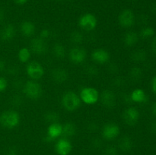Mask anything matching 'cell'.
I'll use <instances>...</instances> for the list:
<instances>
[{"mask_svg":"<svg viewBox=\"0 0 156 155\" xmlns=\"http://www.w3.org/2000/svg\"><path fill=\"white\" fill-rule=\"evenodd\" d=\"M24 93L29 98L37 100L42 95V88L36 81L30 80L26 82L24 84Z\"/></svg>","mask_w":156,"mask_h":155,"instance_id":"3957f363","label":"cell"},{"mask_svg":"<svg viewBox=\"0 0 156 155\" xmlns=\"http://www.w3.org/2000/svg\"><path fill=\"white\" fill-rule=\"evenodd\" d=\"M97 18L92 14H85V15H82L79 19V27L87 31L94 30L97 26Z\"/></svg>","mask_w":156,"mask_h":155,"instance_id":"8992f818","label":"cell"},{"mask_svg":"<svg viewBox=\"0 0 156 155\" xmlns=\"http://www.w3.org/2000/svg\"><path fill=\"white\" fill-rule=\"evenodd\" d=\"M131 100L133 102H136V103H144V102L146 101L147 100V97H146V93L144 92V91L142 89H140V88H137V89H135L132 93H131Z\"/></svg>","mask_w":156,"mask_h":155,"instance_id":"d6986e66","label":"cell"},{"mask_svg":"<svg viewBox=\"0 0 156 155\" xmlns=\"http://www.w3.org/2000/svg\"><path fill=\"white\" fill-rule=\"evenodd\" d=\"M119 24L125 28L131 27L135 23V15L130 9H125L119 15Z\"/></svg>","mask_w":156,"mask_h":155,"instance_id":"ba28073f","label":"cell"},{"mask_svg":"<svg viewBox=\"0 0 156 155\" xmlns=\"http://www.w3.org/2000/svg\"><path fill=\"white\" fill-rule=\"evenodd\" d=\"M130 75L131 78L133 79H140L142 76V70L140 69V68H137V67H135V68H132L130 71Z\"/></svg>","mask_w":156,"mask_h":155,"instance_id":"f1b7e54d","label":"cell"},{"mask_svg":"<svg viewBox=\"0 0 156 155\" xmlns=\"http://www.w3.org/2000/svg\"><path fill=\"white\" fill-rule=\"evenodd\" d=\"M55 149L59 155H69L73 150V144L67 138H60L56 142Z\"/></svg>","mask_w":156,"mask_h":155,"instance_id":"7c38bea8","label":"cell"},{"mask_svg":"<svg viewBox=\"0 0 156 155\" xmlns=\"http://www.w3.org/2000/svg\"><path fill=\"white\" fill-rule=\"evenodd\" d=\"M154 34H155V30L151 27H144L140 31V36L143 38V39H147V38L152 37Z\"/></svg>","mask_w":156,"mask_h":155,"instance_id":"484cf974","label":"cell"},{"mask_svg":"<svg viewBox=\"0 0 156 155\" xmlns=\"http://www.w3.org/2000/svg\"><path fill=\"white\" fill-rule=\"evenodd\" d=\"M120 127L116 123H107L102 129V136L105 139L111 141L120 135Z\"/></svg>","mask_w":156,"mask_h":155,"instance_id":"52a82bcc","label":"cell"},{"mask_svg":"<svg viewBox=\"0 0 156 155\" xmlns=\"http://www.w3.org/2000/svg\"><path fill=\"white\" fill-rule=\"evenodd\" d=\"M53 53L58 59H62L66 55V49L61 43H56L53 48Z\"/></svg>","mask_w":156,"mask_h":155,"instance_id":"603a6c76","label":"cell"},{"mask_svg":"<svg viewBox=\"0 0 156 155\" xmlns=\"http://www.w3.org/2000/svg\"><path fill=\"white\" fill-rule=\"evenodd\" d=\"M80 99L82 102L88 105H93L99 100V93L97 89L91 87L84 88L80 92Z\"/></svg>","mask_w":156,"mask_h":155,"instance_id":"277c9868","label":"cell"},{"mask_svg":"<svg viewBox=\"0 0 156 155\" xmlns=\"http://www.w3.org/2000/svg\"><path fill=\"white\" fill-rule=\"evenodd\" d=\"M152 91L156 94V76H155L152 80Z\"/></svg>","mask_w":156,"mask_h":155,"instance_id":"1f68e13d","label":"cell"},{"mask_svg":"<svg viewBox=\"0 0 156 155\" xmlns=\"http://www.w3.org/2000/svg\"><path fill=\"white\" fill-rule=\"evenodd\" d=\"M152 113H153V115H155V116H156V102L154 103L153 105H152Z\"/></svg>","mask_w":156,"mask_h":155,"instance_id":"74e56055","label":"cell"},{"mask_svg":"<svg viewBox=\"0 0 156 155\" xmlns=\"http://www.w3.org/2000/svg\"><path fill=\"white\" fill-rule=\"evenodd\" d=\"M59 1H64V0H59Z\"/></svg>","mask_w":156,"mask_h":155,"instance_id":"ab89813d","label":"cell"},{"mask_svg":"<svg viewBox=\"0 0 156 155\" xmlns=\"http://www.w3.org/2000/svg\"><path fill=\"white\" fill-rule=\"evenodd\" d=\"M69 56L71 62H73V63L81 64L86 59V50L81 47H75L70 50Z\"/></svg>","mask_w":156,"mask_h":155,"instance_id":"30bf717a","label":"cell"},{"mask_svg":"<svg viewBox=\"0 0 156 155\" xmlns=\"http://www.w3.org/2000/svg\"><path fill=\"white\" fill-rule=\"evenodd\" d=\"M27 74L32 80H38L44 74V68L41 63L36 61L29 62L26 68Z\"/></svg>","mask_w":156,"mask_h":155,"instance_id":"5b68a950","label":"cell"},{"mask_svg":"<svg viewBox=\"0 0 156 155\" xmlns=\"http://www.w3.org/2000/svg\"><path fill=\"white\" fill-rule=\"evenodd\" d=\"M40 35H41L40 37H41V39L46 40L49 39V38L50 37V36H51V33H50V31L48 30V29H43V30L41 31Z\"/></svg>","mask_w":156,"mask_h":155,"instance_id":"f546056e","label":"cell"},{"mask_svg":"<svg viewBox=\"0 0 156 155\" xmlns=\"http://www.w3.org/2000/svg\"><path fill=\"white\" fill-rule=\"evenodd\" d=\"M140 119V112L135 107H129L123 112V120L128 126H134Z\"/></svg>","mask_w":156,"mask_h":155,"instance_id":"8fae6325","label":"cell"},{"mask_svg":"<svg viewBox=\"0 0 156 155\" xmlns=\"http://www.w3.org/2000/svg\"><path fill=\"white\" fill-rule=\"evenodd\" d=\"M5 18V13L3 12L2 9H0V23H2L3 21Z\"/></svg>","mask_w":156,"mask_h":155,"instance_id":"e575fe53","label":"cell"},{"mask_svg":"<svg viewBox=\"0 0 156 155\" xmlns=\"http://www.w3.org/2000/svg\"><path fill=\"white\" fill-rule=\"evenodd\" d=\"M20 115L15 110H7L0 115V125L6 129H14L20 122Z\"/></svg>","mask_w":156,"mask_h":155,"instance_id":"6da1fadb","label":"cell"},{"mask_svg":"<svg viewBox=\"0 0 156 155\" xmlns=\"http://www.w3.org/2000/svg\"><path fill=\"white\" fill-rule=\"evenodd\" d=\"M119 144H120V147L122 150L126 151V150H129L132 147V141H131L130 138L129 137L125 136L122 138V139L119 142Z\"/></svg>","mask_w":156,"mask_h":155,"instance_id":"d4e9b609","label":"cell"},{"mask_svg":"<svg viewBox=\"0 0 156 155\" xmlns=\"http://www.w3.org/2000/svg\"><path fill=\"white\" fill-rule=\"evenodd\" d=\"M62 134V126L59 122L51 123L47 128V138L50 140L59 138Z\"/></svg>","mask_w":156,"mask_h":155,"instance_id":"9a60e30c","label":"cell"},{"mask_svg":"<svg viewBox=\"0 0 156 155\" xmlns=\"http://www.w3.org/2000/svg\"><path fill=\"white\" fill-rule=\"evenodd\" d=\"M18 56L21 62L24 63V62H28L30 58V50L27 47H23L18 52Z\"/></svg>","mask_w":156,"mask_h":155,"instance_id":"7402d4cb","label":"cell"},{"mask_svg":"<svg viewBox=\"0 0 156 155\" xmlns=\"http://www.w3.org/2000/svg\"><path fill=\"white\" fill-rule=\"evenodd\" d=\"M76 126L74 123L68 122L62 126V134L66 137H71L76 134Z\"/></svg>","mask_w":156,"mask_h":155,"instance_id":"44dd1931","label":"cell"},{"mask_svg":"<svg viewBox=\"0 0 156 155\" xmlns=\"http://www.w3.org/2000/svg\"><path fill=\"white\" fill-rule=\"evenodd\" d=\"M101 101L105 107L111 109L116 105L115 94L110 90H105L101 95Z\"/></svg>","mask_w":156,"mask_h":155,"instance_id":"5bb4252c","label":"cell"},{"mask_svg":"<svg viewBox=\"0 0 156 155\" xmlns=\"http://www.w3.org/2000/svg\"><path fill=\"white\" fill-rule=\"evenodd\" d=\"M70 40L74 43H81L83 41L84 36L82 33L79 31H73L70 35Z\"/></svg>","mask_w":156,"mask_h":155,"instance_id":"83f0119b","label":"cell"},{"mask_svg":"<svg viewBox=\"0 0 156 155\" xmlns=\"http://www.w3.org/2000/svg\"><path fill=\"white\" fill-rule=\"evenodd\" d=\"M91 59L98 64L107 63L110 60V53L104 49H97L91 53Z\"/></svg>","mask_w":156,"mask_h":155,"instance_id":"4fadbf2b","label":"cell"},{"mask_svg":"<svg viewBox=\"0 0 156 155\" xmlns=\"http://www.w3.org/2000/svg\"><path fill=\"white\" fill-rule=\"evenodd\" d=\"M15 35V28L12 24H7L0 30V39L3 41L12 40Z\"/></svg>","mask_w":156,"mask_h":155,"instance_id":"2e32d148","label":"cell"},{"mask_svg":"<svg viewBox=\"0 0 156 155\" xmlns=\"http://www.w3.org/2000/svg\"><path fill=\"white\" fill-rule=\"evenodd\" d=\"M151 129H152V131L153 132H156V122H154L151 125Z\"/></svg>","mask_w":156,"mask_h":155,"instance_id":"f35d334b","label":"cell"},{"mask_svg":"<svg viewBox=\"0 0 156 155\" xmlns=\"http://www.w3.org/2000/svg\"><path fill=\"white\" fill-rule=\"evenodd\" d=\"M139 35L134 31H129L125 34L123 42L127 46H133L138 43Z\"/></svg>","mask_w":156,"mask_h":155,"instance_id":"ffe728a7","label":"cell"},{"mask_svg":"<svg viewBox=\"0 0 156 155\" xmlns=\"http://www.w3.org/2000/svg\"><path fill=\"white\" fill-rule=\"evenodd\" d=\"M20 30L23 36L26 37H30L33 36L35 33V26L31 21H25L21 23L20 26Z\"/></svg>","mask_w":156,"mask_h":155,"instance_id":"e0dca14e","label":"cell"},{"mask_svg":"<svg viewBox=\"0 0 156 155\" xmlns=\"http://www.w3.org/2000/svg\"><path fill=\"white\" fill-rule=\"evenodd\" d=\"M44 118L47 122H50L51 123L57 122L58 120L59 119V115H58L57 112H53V111H50L47 112L44 115Z\"/></svg>","mask_w":156,"mask_h":155,"instance_id":"4316f807","label":"cell"},{"mask_svg":"<svg viewBox=\"0 0 156 155\" xmlns=\"http://www.w3.org/2000/svg\"><path fill=\"white\" fill-rule=\"evenodd\" d=\"M80 97L73 91L65 93L62 97V104L68 111H75L81 106Z\"/></svg>","mask_w":156,"mask_h":155,"instance_id":"7a4b0ae2","label":"cell"},{"mask_svg":"<svg viewBox=\"0 0 156 155\" xmlns=\"http://www.w3.org/2000/svg\"><path fill=\"white\" fill-rule=\"evenodd\" d=\"M48 50L46 40L41 39V37L34 38L30 42V50L37 55L45 54Z\"/></svg>","mask_w":156,"mask_h":155,"instance_id":"9c48e42d","label":"cell"},{"mask_svg":"<svg viewBox=\"0 0 156 155\" xmlns=\"http://www.w3.org/2000/svg\"><path fill=\"white\" fill-rule=\"evenodd\" d=\"M151 46H152V51L155 52V53H156V38H155V39L152 40V44H151Z\"/></svg>","mask_w":156,"mask_h":155,"instance_id":"d6a6232c","label":"cell"},{"mask_svg":"<svg viewBox=\"0 0 156 155\" xmlns=\"http://www.w3.org/2000/svg\"><path fill=\"white\" fill-rule=\"evenodd\" d=\"M8 85V82L5 78L0 77V92H2L6 89Z\"/></svg>","mask_w":156,"mask_h":155,"instance_id":"4dcf8cb0","label":"cell"},{"mask_svg":"<svg viewBox=\"0 0 156 155\" xmlns=\"http://www.w3.org/2000/svg\"><path fill=\"white\" fill-rule=\"evenodd\" d=\"M15 2L18 5H24L27 2L28 0H14Z\"/></svg>","mask_w":156,"mask_h":155,"instance_id":"d590c367","label":"cell"},{"mask_svg":"<svg viewBox=\"0 0 156 155\" xmlns=\"http://www.w3.org/2000/svg\"><path fill=\"white\" fill-rule=\"evenodd\" d=\"M7 155H17L16 150L15 149H10V150L8 151Z\"/></svg>","mask_w":156,"mask_h":155,"instance_id":"8d00e7d4","label":"cell"},{"mask_svg":"<svg viewBox=\"0 0 156 155\" xmlns=\"http://www.w3.org/2000/svg\"><path fill=\"white\" fill-rule=\"evenodd\" d=\"M5 68V63L4 61L0 60V72L4 71Z\"/></svg>","mask_w":156,"mask_h":155,"instance_id":"836d02e7","label":"cell"},{"mask_svg":"<svg viewBox=\"0 0 156 155\" xmlns=\"http://www.w3.org/2000/svg\"><path fill=\"white\" fill-rule=\"evenodd\" d=\"M68 73L63 68H55L52 71V78L57 83H63L68 79Z\"/></svg>","mask_w":156,"mask_h":155,"instance_id":"ac0fdd59","label":"cell"},{"mask_svg":"<svg viewBox=\"0 0 156 155\" xmlns=\"http://www.w3.org/2000/svg\"><path fill=\"white\" fill-rule=\"evenodd\" d=\"M133 60L136 62H143L146 59V53L143 50H139L134 52L133 54Z\"/></svg>","mask_w":156,"mask_h":155,"instance_id":"cb8c5ba5","label":"cell"}]
</instances>
